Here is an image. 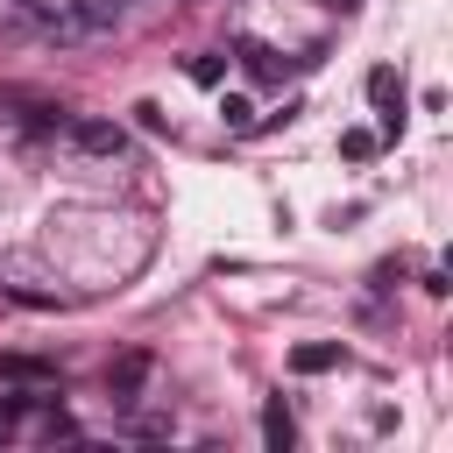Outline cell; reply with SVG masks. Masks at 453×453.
Wrapping results in <instances>:
<instances>
[{
    "label": "cell",
    "mask_w": 453,
    "mask_h": 453,
    "mask_svg": "<svg viewBox=\"0 0 453 453\" xmlns=\"http://www.w3.org/2000/svg\"><path fill=\"white\" fill-rule=\"evenodd\" d=\"M184 71H191V85H219V78H226V50H198Z\"/></svg>",
    "instance_id": "8"
},
{
    "label": "cell",
    "mask_w": 453,
    "mask_h": 453,
    "mask_svg": "<svg viewBox=\"0 0 453 453\" xmlns=\"http://www.w3.org/2000/svg\"><path fill=\"white\" fill-rule=\"evenodd\" d=\"M134 113H142V127H149V134H163V127H170V113H163V106H156V99H142V106H134Z\"/></svg>",
    "instance_id": "13"
},
{
    "label": "cell",
    "mask_w": 453,
    "mask_h": 453,
    "mask_svg": "<svg viewBox=\"0 0 453 453\" xmlns=\"http://www.w3.org/2000/svg\"><path fill=\"white\" fill-rule=\"evenodd\" d=\"M120 21H127V0H71V28H85V35H106Z\"/></svg>",
    "instance_id": "4"
},
{
    "label": "cell",
    "mask_w": 453,
    "mask_h": 453,
    "mask_svg": "<svg viewBox=\"0 0 453 453\" xmlns=\"http://www.w3.org/2000/svg\"><path fill=\"white\" fill-rule=\"evenodd\" d=\"M149 368H156V361H149V354H142V347H134V354H120V361H113V368H106V396H113V403H120V411H127V403H134V396H142V382H149Z\"/></svg>",
    "instance_id": "2"
},
{
    "label": "cell",
    "mask_w": 453,
    "mask_h": 453,
    "mask_svg": "<svg viewBox=\"0 0 453 453\" xmlns=\"http://www.w3.org/2000/svg\"><path fill=\"white\" fill-rule=\"evenodd\" d=\"M14 7H21V14H35V21H50V28H71V21L57 14V0H14Z\"/></svg>",
    "instance_id": "11"
},
{
    "label": "cell",
    "mask_w": 453,
    "mask_h": 453,
    "mask_svg": "<svg viewBox=\"0 0 453 453\" xmlns=\"http://www.w3.org/2000/svg\"><path fill=\"white\" fill-rule=\"evenodd\" d=\"M0 382H57V361H42V354H0Z\"/></svg>",
    "instance_id": "7"
},
{
    "label": "cell",
    "mask_w": 453,
    "mask_h": 453,
    "mask_svg": "<svg viewBox=\"0 0 453 453\" xmlns=\"http://www.w3.org/2000/svg\"><path fill=\"white\" fill-rule=\"evenodd\" d=\"M326 7H333V14H354V7H361V0H326Z\"/></svg>",
    "instance_id": "14"
},
{
    "label": "cell",
    "mask_w": 453,
    "mask_h": 453,
    "mask_svg": "<svg viewBox=\"0 0 453 453\" xmlns=\"http://www.w3.org/2000/svg\"><path fill=\"white\" fill-rule=\"evenodd\" d=\"M64 134H71L85 156H127V127H120V120H92V113H78V120H64Z\"/></svg>",
    "instance_id": "1"
},
{
    "label": "cell",
    "mask_w": 453,
    "mask_h": 453,
    "mask_svg": "<svg viewBox=\"0 0 453 453\" xmlns=\"http://www.w3.org/2000/svg\"><path fill=\"white\" fill-rule=\"evenodd\" d=\"M333 368H347V347H340V340H304V347H290V375H333Z\"/></svg>",
    "instance_id": "3"
},
{
    "label": "cell",
    "mask_w": 453,
    "mask_h": 453,
    "mask_svg": "<svg viewBox=\"0 0 453 453\" xmlns=\"http://www.w3.org/2000/svg\"><path fill=\"white\" fill-rule=\"evenodd\" d=\"M234 57H241V71H248V78H262V85H276V78H283L276 50H269V42H255V35H234Z\"/></svg>",
    "instance_id": "6"
},
{
    "label": "cell",
    "mask_w": 453,
    "mask_h": 453,
    "mask_svg": "<svg viewBox=\"0 0 453 453\" xmlns=\"http://www.w3.org/2000/svg\"><path fill=\"white\" fill-rule=\"evenodd\" d=\"M375 149H382V134H375V127H347V134H340V156H347V163H368Z\"/></svg>",
    "instance_id": "9"
},
{
    "label": "cell",
    "mask_w": 453,
    "mask_h": 453,
    "mask_svg": "<svg viewBox=\"0 0 453 453\" xmlns=\"http://www.w3.org/2000/svg\"><path fill=\"white\" fill-rule=\"evenodd\" d=\"M127 7H134V0H127Z\"/></svg>",
    "instance_id": "15"
},
{
    "label": "cell",
    "mask_w": 453,
    "mask_h": 453,
    "mask_svg": "<svg viewBox=\"0 0 453 453\" xmlns=\"http://www.w3.org/2000/svg\"><path fill=\"white\" fill-rule=\"evenodd\" d=\"M219 120H226L234 134H248V127H255V106H248L241 92H226V99H219Z\"/></svg>",
    "instance_id": "10"
},
{
    "label": "cell",
    "mask_w": 453,
    "mask_h": 453,
    "mask_svg": "<svg viewBox=\"0 0 453 453\" xmlns=\"http://www.w3.org/2000/svg\"><path fill=\"white\" fill-rule=\"evenodd\" d=\"M127 432H134V439H170V418H156V411H149V418H134Z\"/></svg>",
    "instance_id": "12"
},
{
    "label": "cell",
    "mask_w": 453,
    "mask_h": 453,
    "mask_svg": "<svg viewBox=\"0 0 453 453\" xmlns=\"http://www.w3.org/2000/svg\"><path fill=\"white\" fill-rule=\"evenodd\" d=\"M290 439H297L290 403H283V396H262V446H269V453H290Z\"/></svg>",
    "instance_id": "5"
}]
</instances>
